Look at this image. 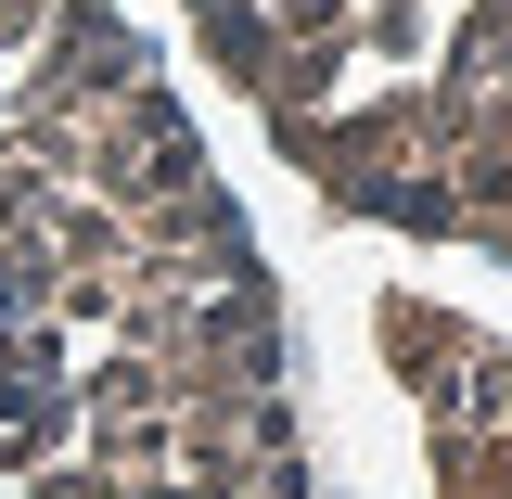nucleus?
<instances>
[{
  "label": "nucleus",
  "instance_id": "1",
  "mask_svg": "<svg viewBox=\"0 0 512 499\" xmlns=\"http://www.w3.org/2000/svg\"><path fill=\"white\" fill-rule=\"evenodd\" d=\"M320 192L512 256V0H180Z\"/></svg>",
  "mask_w": 512,
  "mask_h": 499
}]
</instances>
